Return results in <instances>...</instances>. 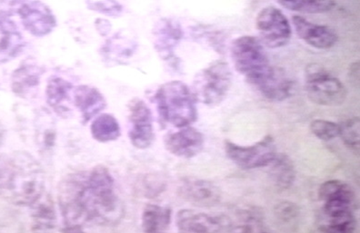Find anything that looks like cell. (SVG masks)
Masks as SVG:
<instances>
[{
    "label": "cell",
    "instance_id": "obj_20",
    "mask_svg": "<svg viewBox=\"0 0 360 233\" xmlns=\"http://www.w3.org/2000/svg\"><path fill=\"white\" fill-rule=\"evenodd\" d=\"M44 73L43 67L35 62H23L12 74L11 88L15 95L24 96L39 85L40 79Z\"/></svg>",
    "mask_w": 360,
    "mask_h": 233
},
{
    "label": "cell",
    "instance_id": "obj_2",
    "mask_svg": "<svg viewBox=\"0 0 360 233\" xmlns=\"http://www.w3.org/2000/svg\"><path fill=\"white\" fill-rule=\"evenodd\" d=\"M44 187L42 168L30 154H0V197L30 206L44 194Z\"/></svg>",
    "mask_w": 360,
    "mask_h": 233
},
{
    "label": "cell",
    "instance_id": "obj_12",
    "mask_svg": "<svg viewBox=\"0 0 360 233\" xmlns=\"http://www.w3.org/2000/svg\"><path fill=\"white\" fill-rule=\"evenodd\" d=\"M176 225L181 232H233V222L229 217L211 216L193 210L179 211L176 214Z\"/></svg>",
    "mask_w": 360,
    "mask_h": 233
},
{
    "label": "cell",
    "instance_id": "obj_4",
    "mask_svg": "<svg viewBox=\"0 0 360 233\" xmlns=\"http://www.w3.org/2000/svg\"><path fill=\"white\" fill-rule=\"evenodd\" d=\"M231 54L236 70L254 88L272 70L265 48L255 36L236 39L232 42Z\"/></svg>",
    "mask_w": 360,
    "mask_h": 233
},
{
    "label": "cell",
    "instance_id": "obj_16",
    "mask_svg": "<svg viewBox=\"0 0 360 233\" xmlns=\"http://www.w3.org/2000/svg\"><path fill=\"white\" fill-rule=\"evenodd\" d=\"M292 23L297 36L313 48L326 51L336 45L338 35L330 27L309 22L300 15H295Z\"/></svg>",
    "mask_w": 360,
    "mask_h": 233
},
{
    "label": "cell",
    "instance_id": "obj_21",
    "mask_svg": "<svg viewBox=\"0 0 360 233\" xmlns=\"http://www.w3.org/2000/svg\"><path fill=\"white\" fill-rule=\"evenodd\" d=\"M269 166V175L278 188L287 189L292 186L296 179V169L287 154H277Z\"/></svg>",
    "mask_w": 360,
    "mask_h": 233
},
{
    "label": "cell",
    "instance_id": "obj_27",
    "mask_svg": "<svg viewBox=\"0 0 360 233\" xmlns=\"http://www.w3.org/2000/svg\"><path fill=\"white\" fill-rule=\"evenodd\" d=\"M340 136L350 150L359 152V118L352 117L340 124Z\"/></svg>",
    "mask_w": 360,
    "mask_h": 233
},
{
    "label": "cell",
    "instance_id": "obj_9",
    "mask_svg": "<svg viewBox=\"0 0 360 233\" xmlns=\"http://www.w3.org/2000/svg\"><path fill=\"white\" fill-rule=\"evenodd\" d=\"M154 48L160 58L175 70L180 68V60L176 49L181 41L184 32L181 25L172 18H161L152 31Z\"/></svg>",
    "mask_w": 360,
    "mask_h": 233
},
{
    "label": "cell",
    "instance_id": "obj_1",
    "mask_svg": "<svg viewBox=\"0 0 360 233\" xmlns=\"http://www.w3.org/2000/svg\"><path fill=\"white\" fill-rule=\"evenodd\" d=\"M58 203L68 232H82L84 226H113L123 218L113 177L103 166L68 175L60 183Z\"/></svg>",
    "mask_w": 360,
    "mask_h": 233
},
{
    "label": "cell",
    "instance_id": "obj_19",
    "mask_svg": "<svg viewBox=\"0 0 360 233\" xmlns=\"http://www.w3.org/2000/svg\"><path fill=\"white\" fill-rule=\"evenodd\" d=\"M74 104L82 113V122L86 124L107 107V101L96 88L79 86L73 88Z\"/></svg>",
    "mask_w": 360,
    "mask_h": 233
},
{
    "label": "cell",
    "instance_id": "obj_3",
    "mask_svg": "<svg viewBox=\"0 0 360 233\" xmlns=\"http://www.w3.org/2000/svg\"><path fill=\"white\" fill-rule=\"evenodd\" d=\"M154 102L163 124L183 128L198 120L197 100L191 89L180 81H170L160 86Z\"/></svg>",
    "mask_w": 360,
    "mask_h": 233
},
{
    "label": "cell",
    "instance_id": "obj_17",
    "mask_svg": "<svg viewBox=\"0 0 360 233\" xmlns=\"http://www.w3.org/2000/svg\"><path fill=\"white\" fill-rule=\"evenodd\" d=\"M138 43L134 36L125 31H119L105 40L101 48V55L108 65H120L135 54Z\"/></svg>",
    "mask_w": 360,
    "mask_h": 233
},
{
    "label": "cell",
    "instance_id": "obj_5",
    "mask_svg": "<svg viewBox=\"0 0 360 233\" xmlns=\"http://www.w3.org/2000/svg\"><path fill=\"white\" fill-rule=\"evenodd\" d=\"M232 86V72L229 64L217 60L195 74L191 91L195 100L207 107L221 104Z\"/></svg>",
    "mask_w": 360,
    "mask_h": 233
},
{
    "label": "cell",
    "instance_id": "obj_33",
    "mask_svg": "<svg viewBox=\"0 0 360 233\" xmlns=\"http://www.w3.org/2000/svg\"><path fill=\"white\" fill-rule=\"evenodd\" d=\"M27 1V0H0V8L7 9L13 13Z\"/></svg>",
    "mask_w": 360,
    "mask_h": 233
},
{
    "label": "cell",
    "instance_id": "obj_8",
    "mask_svg": "<svg viewBox=\"0 0 360 233\" xmlns=\"http://www.w3.org/2000/svg\"><path fill=\"white\" fill-rule=\"evenodd\" d=\"M256 27L260 41L269 48H283L290 41V21L281 11L273 6L259 11L256 18Z\"/></svg>",
    "mask_w": 360,
    "mask_h": 233
},
{
    "label": "cell",
    "instance_id": "obj_18",
    "mask_svg": "<svg viewBox=\"0 0 360 233\" xmlns=\"http://www.w3.org/2000/svg\"><path fill=\"white\" fill-rule=\"evenodd\" d=\"M255 88L268 100L282 102L292 95L294 82L281 68L273 67Z\"/></svg>",
    "mask_w": 360,
    "mask_h": 233
},
{
    "label": "cell",
    "instance_id": "obj_6",
    "mask_svg": "<svg viewBox=\"0 0 360 233\" xmlns=\"http://www.w3.org/2000/svg\"><path fill=\"white\" fill-rule=\"evenodd\" d=\"M305 80L307 95L314 104L338 107L346 101L345 86L321 65H309L306 68Z\"/></svg>",
    "mask_w": 360,
    "mask_h": 233
},
{
    "label": "cell",
    "instance_id": "obj_26",
    "mask_svg": "<svg viewBox=\"0 0 360 233\" xmlns=\"http://www.w3.org/2000/svg\"><path fill=\"white\" fill-rule=\"evenodd\" d=\"M279 4L295 12L307 14H323L335 8L334 0H278Z\"/></svg>",
    "mask_w": 360,
    "mask_h": 233
},
{
    "label": "cell",
    "instance_id": "obj_29",
    "mask_svg": "<svg viewBox=\"0 0 360 233\" xmlns=\"http://www.w3.org/2000/svg\"><path fill=\"white\" fill-rule=\"evenodd\" d=\"M313 135L323 141H330L340 136V124L330 121L316 119L310 124Z\"/></svg>",
    "mask_w": 360,
    "mask_h": 233
},
{
    "label": "cell",
    "instance_id": "obj_13",
    "mask_svg": "<svg viewBox=\"0 0 360 233\" xmlns=\"http://www.w3.org/2000/svg\"><path fill=\"white\" fill-rule=\"evenodd\" d=\"M204 135L193 127H183L179 132L169 133L165 138V146L170 154L176 157L191 159L197 157L204 148Z\"/></svg>",
    "mask_w": 360,
    "mask_h": 233
},
{
    "label": "cell",
    "instance_id": "obj_28",
    "mask_svg": "<svg viewBox=\"0 0 360 233\" xmlns=\"http://www.w3.org/2000/svg\"><path fill=\"white\" fill-rule=\"evenodd\" d=\"M89 11L110 18H119L123 14L124 7L117 0H85Z\"/></svg>",
    "mask_w": 360,
    "mask_h": 233
},
{
    "label": "cell",
    "instance_id": "obj_7",
    "mask_svg": "<svg viewBox=\"0 0 360 233\" xmlns=\"http://www.w3.org/2000/svg\"><path fill=\"white\" fill-rule=\"evenodd\" d=\"M226 157L243 170L269 166L277 155V146L271 135H266L255 145L241 146L226 141Z\"/></svg>",
    "mask_w": 360,
    "mask_h": 233
},
{
    "label": "cell",
    "instance_id": "obj_30",
    "mask_svg": "<svg viewBox=\"0 0 360 233\" xmlns=\"http://www.w3.org/2000/svg\"><path fill=\"white\" fill-rule=\"evenodd\" d=\"M356 222L353 213L337 218L328 219V225H323L321 231L325 232L349 233L355 231Z\"/></svg>",
    "mask_w": 360,
    "mask_h": 233
},
{
    "label": "cell",
    "instance_id": "obj_10",
    "mask_svg": "<svg viewBox=\"0 0 360 233\" xmlns=\"http://www.w3.org/2000/svg\"><path fill=\"white\" fill-rule=\"evenodd\" d=\"M17 13L25 29L34 36H48L57 27V18L51 8L39 0H27L18 9Z\"/></svg>",
    "mask_w": 360,
    "mask_h": 233
},
{
    "label": "cell",
    "instance_id": "obj_23",
    "mask_svg": "<svg viewBox=\"0 0 360 233\" xmlns=\"http://www.w3.org/2000/svg\"><path fill=\"white\" fill-rule=\"evenodd\" d=\"M73 86L61 77L53 76L49 79L46 88V102L58 113L65 114L70 112L64 102L70 98Z\"/></svg>",
    "mask_w": 360,
    "mask_h": 233
},
{
    "label": "cell",
    "instance_id": "obj_24",
    "mask_svg": "<svg viewBox=\"0 0 360 233\" xmlns=\"http://www.w3.org/2000/svg\"><path fill=\"white\" fill-rule=\"evenodd\" d=\"M90 129L93 138L101 142L115 141L121 135L119 122L108 114H102L96 117Z\"/></svg>",
    "mask_w": 360,
    "mask_h": 233
},
{
    "label": "cell",
    "instance_id": "obj_15",
    "mask_svg": "<svg viewBox=\"0 0 360 233\" xmlns=\"http://www.w3.org/2000/svg\"><path fill=\"white\" fill-rule=\"evenodd\" d=\"M179 194L185 201L200 207L215 206L221 199L219 189L214 183L195 178L182 180Z\"/></svg>",
    "mask_w": 360,
    "mask_h": 233
},
{
    "label": "cell",
    "instance_id": "obj_11",
    "mask_svg": "<svg viewBox=\"0 0 360 233\" xmlns=\"http://www.w3.org/2000/svg\"><path fill=\"white\" fill-rule=\"evenodd\" d=\"M129 139L139 149H147L153 144L155 133L153 116L145 102L134 99L129 104Z\"/></svg>",
    "mask_w": 360,
    "mask_h": 233
},
{
    "label": "cell",
    "instance_id": "obj_22",
    "mask_svg": "<svg viewBox=\"0 0 360 233\" xmlns=\"http://www.w3.org/2000/svg\"><path fill=\"white\" fill-rule=\"evenodd\" d=\"M172 211L160 205L150 204L142 214V227L146 232H165L170 225Z\"/></svg>",
    "mask_w": 360,
    "mask_h": 233
},
{
    "label": "cell",
    "instance_id": "obj_32",
    "mask_svg": "<svg viewBox=\"0 0 360 233\" xmlns=\"http://www.w3.org/2000/svg\"><path fill=\"white\" fill-rule=\"evenodd\" d=\"M95 27L99 35L102 36H108L110 35L111 29H112L110 21L105 20V18H97L95 20Z\"/></svg>",
    "mask_w": 360,
    "mask_h": 233
},
{
    "label": "cell",
    "instance_id": "obj_31",
    "mask_svg": "<svg viewBox=\"0 0 360 233\" xmlns=\"http://www.w3.org/2000/svg\"><path fill=\"white\" fill-rule=\"evenodd\" d=\"M274 213L278 220L284 222H290L297 218L300 208L291 201H283L276 205Z\"/></svg>",
    "mask_w": 360,
    "mask_h": 233
},
{
    "label": "cell",
    "instance_id": "obj_14",
    "mask_svg": "<svg viewBox=\"0 0 360 233\" xmlns=\"http://www.w3.org/2000/svg\"><path fill=\"white\" fill-rule=\"evenodd\" d=\"M12 15V12L0 8V64L18 57L25 48L23 36L11 20Z\"/></svg>",
    "mask_w": 360,
    "mask_h": 233
},
{
    "label": "cell",
    "instance_id": "obj_34",
    "mask_svg": "<svg viewBox=\"0 0 360 233\" xmlns=\"http://www.w3.org/2000/svg\"><path fill=\"white\" fill-rule=\"evenodd\" d=\"M3 140H4V138H3V133L2 132H0V146L3 144Z\"/></svg>",
    "mask_w": 360,
    "mask_h": 233
},
{
    "label": "cell",
    "instance_id": "obj_25",
    "mask_svg": "<svg viewBox=\"0 0 360 233\" xmlns=\"http://www.w3.org/2000/svg\"><path fill=\"white\" fill-rule=\"evenodd\" d=\"M31 211H32V218L35 220L36 226H38L39 229H49L53 228L55 225L56 219V210L54 204L51 198L44 197L37 200L35 203L30 205Z\"/></svg>",
    "mask_w": 360,
    "mask_h": 233
}]
</instances>
